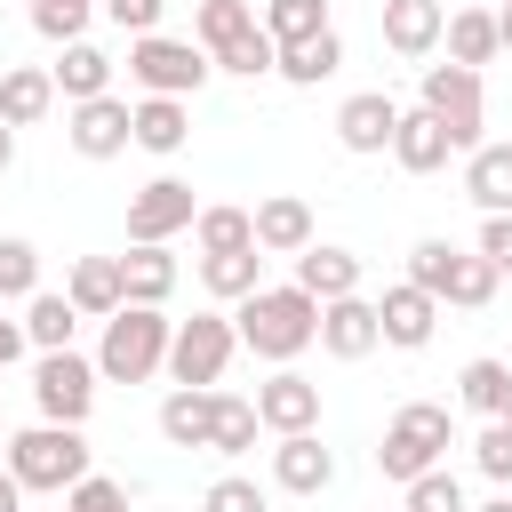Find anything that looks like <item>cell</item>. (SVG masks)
<instances>
[{
  "mask_svg": "<svg viewBox=\"0 0 512 512\" xmlns=\"http://www.w3.org/2000/svg\"><path fill=\"white\" fill-rule=\"evenodd\" d=\"M264 40L272 48H296V40H312V32H328V0H264Z\"/></svg>",
  "mask_w": 512,
  "mask_h": 512,
  "instance_id": "cell-35",
  "label": "cell"
},
{
  "mask_svg": "<svg viewBox=\"0 0 512 512\" xmlns=\"http://www.w3.org/2000/svg\"><path fill=\"white\" fill-rule=\"evenodd\" d=\"M448 440H456V424H448V408H440V400H408V408H392V424H384V448H376V472L408 488L416 472H432V464L448 456Z\"/></svg>",
  "mask_w": 512,
  "mask_h": 512,
  "instance_id": "cell-6",
  "label": "cell"
},
{
  "mask_svg": "<svg viewBox=\"0 0 512 512\" xmlns=\"http://www.w3.org/2000/svg\"><path fill=\"white\" fill-rule=\"evenodd\" d=\"M72 328H80V312H72L64 288H32V296H24V344H32V352H64Z\"/></svg>",
  "mask_w": 512,
  "mask_h": 512,
  "instance_id": "cell-28",
  "label": "cell"
},
{
  "mask_svg": "<svg viewBox=\"0 0 512 512\" xmlns=\"http://www.w3.org/2000/svg\"><path fill=\"white\" fill-rule=\"evenodd\" d=\"M232 352H240V328H232L224 312H192V320H176V336H168V376H176V384H224Z\"/></svg>",
  "mask_w": 512,
  "mask_h": 512,
  "instance_id": "cell-9",
  "label": "cell"
},
{
  "mask_svg": "<svg viewBox=\"0 0 512 512\" xmlns=\"http://www.w3.org/2000/svg\"><path fill=\"white\" fill-rule=\"evenodd\" d=\"M248 224H256V248H264V256H296V248H312V208H304L296 192L256 200V208H248Z\"/></svg>",
  "mask_w": 512,
  "mask_h": 512,
  "instance_id": "cell-20",
  "label": "cell"
},
{
  "mask_svg": "<svg viewBox=\"0 0 512 512\" xmlns=\"http://www.w3.org/2000/svg\"><path fill=\"white\" fill-rule=\"evenodd\" d=\"M168 336H176V320H168L160 304H120V312L104 320L96 376H104V384H144V376H160V368H168Z\"/></svg>",
  "mask_w": 512,
  "mask_h": 512,
  "instance_id": "cell-2",
  "label": "cell"
},
{
  "mask_svg": "<svg viewBox=\"0 0 512 512\" xmlns=\"http://www.w3.org/2000/svg\"><path fill=\"white\" fill-rule=\"evenodd\" d=\"M48 80H56V96H64V104L112 96V56H104L96 40H64V56L48 64Z\"/></svg>",
  "mask_w": 512,
  "mask_h": 512,
  "instance_id": "cell-23",
  "label": "cell"
},
{
  "mask_svg": "<svg viewBox=\"0 0 512 512\" xmlns=\"http://www.w3.org/2000/svg\"><path fill=\"white\" fill-rule=\"evenodd\" d=\"M232 328H240V344L256 352V360H272V368H288L312 336H320V304L288 280V288H256V296H240V312H232Z\"/></svg>",
  "mask_w": 512,
  "mask_h": 512,
  "instance_id": "cell-1",
  "label": "cell"
},
{
  "mask_svg": "<svg viewBox=\"0 0 512 512\" xmlns=\"http://www.w3.org/2000/svg\"><path fill=\"white\" fill-rule=\"evenodd\" d=\"M392 128H400V104L384 96V88H360V96H344L336 104V144L344 152H392Z\"/></svg>",
  "mask_w": 512,
  "mask_h": 512,
  "instance_id": "cell-16",
  "label": "cell"
},
{
  "mask_svg": "<svg viewBox=\"0 0 512 512\" xmlns=\"http://www.w3.org/2000/svg\"><path fill=\"white\" fill-rule=\"evenodd\" d=\"M456 400L472 408V416H504V400H512V368L504 360H464V376H456Z\"/></svg>",
  "mask_w": 512,
  "mask_h": 512,
  "instance_id": "cell-34",
  "label": "cell"
},
{
  "mask_svg": "<svg viewBox=\"0 0 512 512\" xmlns=\"http://www.w3.org/2000/svg\"><path fill=\"white\" fill-rule=\"evenodd\" d=\"M96 360H80L72 344L64 352H40V368H32V400H40V424H88V408H96Z\"/></svg>",
  "mask_w": 512,
  "mask_h": 512,
  "instance_id": "cell-10",
  "label": "cell"
},
{
  "mask_svg": "<svg viewBox=\"0 0 512 512\" xmlns=\"http://www.w3.org/2000/svg\"><path fill=\"white\" fill-rule=\"evenodd\" d=\"M0 512H24V480H16L8 464H0Z\"/></svg>",
  "mask_w": 512,
  "mask_h": 512,
  "instance_id": "cell-46",
  "label": "cell"
},
{
  "mask_svg": "<svg viewBox=\"0 0 512 512\" xmlns=\"http://www.w3.org/2000/svg\"><path fill=\"white\" fill-rule=\"evenodd\" d=\"M40 288V248L32 240H16V232H0V296L8 304H24Z\"/></svg>",
  "mask_w": 512,
  "mask_h": 512,
  "instance_id": "cell-37",
  "label": "cell"
},
{
  "mask_svg": "<svg viewBox=\"0 0 512 512\" xmlns=\"http://www.w3.org/2000/svg\"><path fill=\"white\" fill-rule=\"evenodd\" d=\"M328 480H336V456L320 448V432H280V448H272V488H280V496H328Z\"/></svg>",
  "mask_w": 512,
  "mask_h": 512,
  "instance_id": "cell-17",
  "label": "cell"
},
{
  "mask_svg": "<svg viewBox=\"0 0 512 512\" xmlns=\"http://www.w3.org/2000/svg\"><path fill=\"white\" fill-rule=\"evenodd\" d=\"M192 240H200V256H232V248H256V224H248V208H200L192 216Z\"/></svg>",
  "mask_w": 512,
  "mask_h": 512,
  "instance_id": "cell-36",
  "label": "cell"
},
{
  "mask_svg": "<svg viewBox=\"0 0 512 512\" xmlns=\"http://www.w3.org/2000/svg\"><path fill=\"white\" fill-rule=\"evenodd\" d=\"M64 144L80 160H120L128 152V96H88L64 112Z\"/></svg>",
  "mask_w": 512,
  "mask_h": 512,
  "instance_id": "cell-12",
  "label": "cell"
},
{
  "mask_svg": "<svg viewBox=\"0 0 512 512\" xmlns=\"http://www.w3.org/2000/svg\"><path fill=\"white\" fill-rule=\"evenodd\" d=\"M448 152H456V144H448V128H440L424 104H416V112H400V128H392V160H400L408 176H440V168H448Z\"/></svg>",
  "mask_w": 512,
  "mask_h": 512,
  "instance_id": "cell-24",
  "label": "cell"
},
{
  "mask_svg": "<svg viewBox=\"0 0 512 512\" xmlns=\"http://www.w3.org/2000/svg\"><path fill=\"white\" fill-rule=\"evenodd\" d=\"M200 512H264V488H256V480H240V472H224V480H208Z\"/></svg>",
  "mask_w": 512,
  "mask_h": 512,
  "instance_id": "cell-42",
  "label": "cell"
},
{
  "mask_svg": "<svg viewBox=\"0 0 512 512\" xmlns=\"http://www.w3.org/2000/svg\"><path fill=\"white\" fill-rule=\"evenodd\" d=\"M496 8H504V0H496Z\"/></svg>",
  "mask_w": 512,
  "mask_h": 512,
  "instance_id": "cell-51",
  "label": "cell"
},
{
  "mask_svg": "<svg viewBox=\"0 0 512 512\" xmlns=\"http://www.w3.org/2000/svg\"><path fill=\"white\" fill-rule=\"evenodd\" d=\"M8 160H16V128L0 120V176H8Z\"/></svg>",
  "mask_w": 512,
  "mask_h": 512,
  "instance_id": "cell-48",
  "label": "cell"
},
{
  "mask_svg": "<svg viewBox=\"0 0 512 512\" xmlns=\"http://www.w3.org/2000/svg\"><path fill=\"white\" fill-rule=\"evenodd\" d=\"M336 64H344V40H336V24H328V32H312V40H296V48H280V56H272V72H280V80H288V88H320V80H328V72H336Z\"/></svg>",
  "mask_w": 512,
  "mask_h": 512,
  "instance_id": "cell-31",
  "label": "cell"
},
{
  "mask_svg": "<svg viewBox=\"0 0 512 512\" xmlns=\"http://www.w3.org/2000/svg\"><path fill=\"white\" fill-rule=\"evenodd\" d=\"M480 256H488L496 272H512V216H488V224H480Z\"/></svg>",
  "mask_w": 512,
  "mask_h": 512,
  "instance_id": "cell-44",
  "label": "cell"
},
{
  "mask_svg": "<svg viewBox=\"0 0 512 512\" xmlns=\"http://www.w3.org/2000/svg\"><path fill=\"white\" fill-rule=\"evenodd\" d=\"M64 512H128V488L104 480V472H80V480L64 488Z\"/></svg>",
  "mask_w": 512,
  "mask_h": 512,
  "instance_id": "cell-41",
  "label": "cell"
},
{
  "mask_svg": "<svg viewBox=\"0 0 512 512\" xmlns=\"http://www.w3.org/2000/svg\"><path fill=\"white\" fill-rule=\"evenodd\" d=\"M416 104L448 128V144H456V152L488 144V136H480V128H488V88H480V72H472V64H424Z\"/></svg>",
  "mask_w": 512,
  "mask_h": 512,
  "instance_id": "cell-7",
  "label": "cell"
},
{
  "mask_svg": "<svg viewBox=\"0 0 512 512\" xmlns=\"http://www.w3.org/2000/svg\"><path fill=\"white\" fill-rule=\"evenodd\" d=\"M440 40H448V64H496L504 48H496V8H456L448 24H440Z\"/></svg>",
  "mask_w": 512,
  "mask_h": 512,
  "instance_id": "cell-30",
  "label": "cell"
},
{
  "mask_svg": "<svg viewBox=\"0 0 512 512\" xmlns=\"http://www.w3.org/2000/svg\"><path fill=\"white\" fill-rule=\"evenodd\" d=\"M440 24H448V8L440 0H384V48L392 56H432L440 48Z\"/></svg>",
  "mask_w": 512,
  "mask_h": 512,
  "instance_id": "cell-22",
  "label": "cell"
},
{
  "mask_svg": "<svg viewBox=\"0 0 512 512\" xmlns=\"http://www.w3.org/2000/svg\"><path fill=\"white\" fill-rule=\"evenodd\" d=\"M200 288L216 304H240L264 288V248H232V256H200Z\"/></svg>",
  "mask_w": 512,
  "mask_h": 512,
  "instance_id": "cell-32",
  "label": "cell"
},
{
  "mask_svg": "<svg viewBox=\"0 0 512 512\" xmlns=\"http://www.w3.org/2000/svg\"><path fill=\"white\" fill-rule=\"evenodd\" d=\"M56 112V80L40 72V64H8L0 72V120L8 128H32V120H48Z\"/></svg>",
  "mask_w": 512,
  "mask_h": 512,
  "instance_id": "cell-27",
  "label": "cell"
},
{
  "mask_svg": "<svg viewBox=\"0 0 512 512\" xmlns=\"http://www.w3.org/2000/svg\"><path fill=\"white\" fill-rule=\"evenodd\" d=\"M256 432H264V424H256V400H240V392H216V400H208V448H216V456H248Z\"/></svg>",
  "mask_w": 512,
  "mask_h": 512,
  "instance_id": "cell-33",
  "label": "cell"
},
{
  "mask_svg": "<svg viewBox=\"0 0 512 512\" xmlns=\"http://www.w3.org/2000/svg\"><path fill=\"white\" fill-rule=\"evenodd\" d=\"M408 280L424 288V296H440V304H456V312H480V304H496V264L480 256V248H456V240H416L408 248Z\"/></svg>",
  "mask_w": 512,
  "mask_h": 512,
  "instance_id": "cell-3",
  "label": "cell"
},
{
  "mask_svg": "<svg viewBox=\"0 0 512 512\" xmlns=\"http://www.w3.org/2000/svg\"><path fill=\"white\" fill-rule=\"evenodd\" d=\"M496 48H512V0L496 8Z\"/></svg>",
  "mask_w": 512,
  "mask_h": 512,
  "instance_id": "cell-47",
  "label": "cell"
},
{
  "mask_svg": "<svg viewBox=\"0 0 512 512\" xmlns=\"http://www.w3.org/2000/svg\"><path fill=\"white\" fill-rule=\"evenodd\" d=\"M192 216H200L192 184H184V176H152V184L128 200V240H176V232H192Z\"/></svg>",
  "mask_w": 512,
  "mask_h": 512,
  "instance_id": "cell-11",
  "label": "cell"
},
{
  "mask_svg": "<svg viewBox=\"0 0 512 512\" xmlns=\"http://www.w3.org/2000/svg\"><path fill=\"white\" fill-rule=\"evenodd\" d=\"M208 72H216V64H208L200 40H168V32H136V40H128V80H136L144 96H200Z\"/></svg>",
  "mask_w": 512,
  "mask_h": 512,
  "instance_id": "cell-8",
  "label": "cell"
},
{
  "mask_svg": "<svg viewBox=\"0 0 512 512\" xmlns=\"http://www.w3.org/2000/svg\"><path fill=\"white\" fill-rule=\"evenodd\" d=\"M296 288H304L312 304H328V296H360V256L312 240V248H296Z\"/></svg>",
  "mask_w": 512,
  "mask_h": 512,
  "instance_id": "cell-21",
  "label": "cell"
},
{
  "mask_svg": "<svg viewBox=\"0 0 512 512\" xmlns=\"http://www.w3.org/2000/svg\"><path fill=\"white\" fill-rule=\"evenodd\" d=\"M64 296H72L80 320H112L120 312V256H80L64 272Z\"/></svg>",
  "mask_w": 512,
  "mask_h": 512,
  "instance_id": "cell-26",
  "label": "cell"
},
{
  "mask_svg": "<svg viewBox=\"0 0 512 512\" xmlns=\"http://www.w3.org/2000/svg\"><path fill=\"white\" fill-rule=\"evenodd\" d=\"M400 512H472V504H464V480L432 464V472L408 480V504H400Z\"/></svg>",
  "mask_w": 512,
  "mask_h": 512,
  "instance_id": "cell-38",
  "label": "cell"
},
{
  "mask_svg": "<svg viewBox=\"0 0 512 512\" xmlns=\"http://www.w3.org/2000/svg\"><path fill=\"white\" fill-rule=\"evenodd\" d=\"M472 512H512V488H496L488 504H472Z\"/></svg>",
  "mask_w": 512,
  "mask_h": 512,
  "instance_id": "cell-49",
  "label": "cell"
},
{
  "mask_svg": "<svg viewBox=\"0 0 512 512\" xmlns=\"http://www.w3.org/2000/svg\"><path fill=\"white\" fill-rule=\"evenodd\" d=\"M472 464H480L496 488H512V424H504V416H488V424H480V440H472Z\"/></svg>",
  "mask_w": 512,
  "mask_h": 512,
  "instance_id": "cell-40",
  "label": "cell"
},
{
  "mask_svg": "<svg viewBox=\"0 0 512 512\" xmlns=\"http://www.w3.org/2000/svg\"><path fill=\"white\" fill-rule=\"evenodd\" d=\"M184 136H192V112H184V96H136L128 104V144H144V152H184Z\"/></svg>",
  "mask_w": 512,
  "mask_h": 512,
  "instance_id": "cell-19",
  "label": "cell"
},
{
  "mask_svg": "<svg viewBox=\"0 0 512 512\" xmlns=\"http://www.w3.org/2000/svg\"><path fill=\"white\" fill-rule=\"evenodd\" d=\"M8 472L24 480V496H64L80 472H96L88 464V432L80 424H24L8 440Z\"/></svg>",
  "mask_w": 512,
  "mask_h": 512,
  "instance_id": "cell-4",
  "label": "cell"
},
{
  "mask_svg": "<svg viewBox=\"0 0 512 512\" xmlns=\"http://www.w3.org/2000/svg\"><path fill=\"white\" fill-rule=\"evenodd\" d=\"M208 400H216V384H176L160 400V440L168 448H208Z\"/></svg>",
  "mask_w": 512,
  "mask_h": 512,
  "instance_id": "cell-29",
  "label": "cell"
},
{
  "mask_svg": "<svg viewBox=\"0 0 512 512\" xmlns=\"http://www.w3.org/2000/svg\"><path fill=\"white\" fill-rule=\"evenodd\" d=\"M504 424H512V400H504Z\"/></svg>",
  "mask_w": 512,
  "mask_h": 512,
  "instance_id": "cell-50",
  "label": "cell"
},
{
  "mask_svg": "<svg viewBox=\"0 0 512 512\" xmlns=\"http://www.w3.org/2000/svg\"><path fill=\"white\" fill-rule=\"evenodd\" d=\"M16 352H24V320H0V368H16Z\"/></svg>",
  "mask_w": 512,
  "mask_h": 512,
  "instance_id": "cell-45",
  "label": "cell"
},
{
  "mask_svg": "<svg viewBox=\"0 0 512 512\" xmlns=\"http://www.w3.org/2000/svg\"><path fill=\"white\" fill-rule=\"evenodd\" d=\"M168 296H176L168 240H128V256H120V304H168Z\"/></svg>",
  "mask_w": 512,
  "mask_h": 512,
  "instance_id": "cell-18",
  "label": "cell"
},
{
  "mask_svg": "<svg viewBox=\"0 0 512 512\" xmlns=\"http://www.w3.org/2000/svg\"><path fill=\"white\" fill-rule=\"evenodd\" d=\"M376 328H384V344L424 352V344H432V328H440V296H424L416 280H392V288L376 296Z\"/></svg>",
  "mask_w": 512,
  "mask_h": 512,
  "instance_id": "cell-13",
  "label": "cell"
},
{
  "mask_svg": "<svg viewBox=\"0 0 512 512\" xmlns=\"http://www.w3.org/2000/svg\"><path fill=\"white\" fill-rule=\"evenodd\" d=\"M192 32H200V48H208V64L216 72H232V80H264L272 72V40H264V24H256V8L248 0H200L192 8Z\"/></svg>",
  "mask_w": 512,
  "mask_h": 512,
  "instance_id": "cell-5",
  "label": "cell"
},
{
  "mask_svg": "<svg viewBox=\"0 0 512 512\" xmlns=\"http://www.w3.org/2000/svg\"><path fill=\"white\" fill-rule=\"evenodd\" d=\"M256 424H264V432H320V384L296 376V368L264 376V384H256Z\"/></svg>",
  "mask_w": 512,
  "mask_h": 512,
  "instance_id": "cell-15",
  "label": "cell"
},
{
  "mask_svg": "<svg viewBox=\"0 0 512 512\" xmlns=\"http://www.w3.org/2000/svg\"><path fill=\"white\" fill-rule=\"evenodd\" d=\"M88 16H96V0H32V32H40V40H56V48H64V40H80V32H88Z\"/></svg>",
  "mask_w": 512,
  "mask_h": 512,
  "instance_id": "cell-39",
  "label": "cell"
},
{
  "mask_svg": "<svg viewBox=\"0 0 512 512\" xmlns=\"http://www.w3.org/2000/svg\"><path fill=\"white\" fill-rule=\"evenodd\" d=\"M96 8H104L128 40H136V32H160V8H168V0H96Z\"/></svg>",
  "mask_w": 512,
  "mask_h": 512,
  "instance_id": "cell-43",
  "label": "cell"
},
{
  "mask_svg": "<svg viewBox=\"0 0 512 512\" xmlns=\"http://www.w3.org/2000/svg\"><path fill=\"white\" fill-rule=\"evenodd\" d=\"M464 192L480 216H512V144H472L464 152Z\"/></svg>",
  "mask_w": 512,
  "mask_h": 512,
  "instance_id": "cell-25",
  "label": "cell"
},
{
  "mask_svg": "<svg viewBox=\"0 0 512 512\" xmlns=\"http://www.w3.org/2000/svg\"><path fill=\"white\" fill-rule=\"evenodd\" d=\"M328 360H368L376 344H384V328H376V304L368 296H328L320 304V336H312Z\"/></svg>",
  "mask_w": 512,
  "mask_h": 512,
  "instance_id": "cell-14",
  "label": "cell"
}]
</instances>
